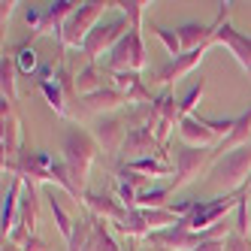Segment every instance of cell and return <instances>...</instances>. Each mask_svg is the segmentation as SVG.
Wrapping results in <instances>:
<instances>
[{
  "label": "cell",
  "mask_w": 251,
  "mask_h": 251,
  "mask_svg": "<svg viewBox=\"0 0 251 251\" xmlns=\"http://www.w3.org/2000/svg\"><path fill=\"white\" fill-rule=\"evenodd\" d=\"M182 136L191 139V142H209V139H212V130H206L203 121H191V118H185V121H182Z\"/></svg>",
  "instance_id": "obj_8"
},
{
  "label": "cell",
  "mask_w": 251,
  "mask_h": 251,
  "mask_svg": "<svg viewBox=\"0 0 251 251\" xmlns=\"http://www.w3.org/2000/svg\"><path fill=\"white\" fill-rule=\"evenodd\" d=\"M3 91H6L9 97L15 94V91H12V64H9L6 58H3Z\"/></svg>",
  "instance_id": "obj_19"
},
{
  "label": "cell",
  "mask_w": 251,
  "mask_h": 251,
  "mask_svg": "<svg viewBox=\"0 0 251 251\" xmlns=\"http://www.w3.org/2000/svg\"><path fill=\"white\" fill-rule=\"evenodd\" d=\"M91 206L97 209V212H106V215H121V209L118 206H112L106 197H91Z\"/></svg>",
  "instance_id": "obj_15"
},
{
  "label": "cell",
  "mask_w": 251,
  "mask_h": 251,
  "mask_svg": "<svg viewBox=\"0 0 251 251\" xmlns=\"http://www.w3.org/2000/svg\"><path fill=\"white\" fill-rule=\"evenodd\" d=\"M97 15V3H85V9L82 12H73V19H70V25H67V30H64V43H79V37L85 33V25L91 22Z\"/></svg>",
  "instance_id": "obj_5"
},
{
  "label": "cell",
  "mask_w": 251,
  "mask_h": 251,
  "mask_svg": "<svg viewBox=\"0 0 251 251\" xmlns=\"http://www.w3.org/2000/svg\"><path fill=\"white\" fill-rule=\"evenodd\" d=\"M115 136H118V124H106V142H115Z\"/></svg>",
  "instance_id": "obj_22"
},
{
  "label": "cell",
  "mask_w": 251,
  "mask_h": 251,
  "mask_svg": "<svg viewBox=\"0 0 251 251\" xmlns=\"http://www.w3.org/2000/svg\"><path fill=\"white\" fill-rule=\"evenodd\" d=\"M233 206V200L230 197H224V200H215V203H197V209H194V215L188 218V227H206V224H212L215 218H218L221 212H227Z\"/></svg>",
  "instance_id": "obj_3"
},
{
  "label": "cell",
  "mask_w": 251,
  "mask_h": 251,
  "mask_svg": "<svg viewBox=\"0 0 251 251\" xmlns=\"http://www.w3.org/2000/svg\"><path fill=\"white\" fill-rule=\"evenodd\" d=\"M51 212H55V218H58V227H61V233L64 236H73V230H70V221H67V215H64V209L51 200Z\"/></svg>",
  "instance_id": "obj_17"
},
{
  "label": "cell",
  "mask_w": 251,
  "mask_h": 251,
  "mask_svg": "<svg viewBox=\"0 0 251 251\" xmlns=\"http://www.w3.org/2000/svg\"><path fill=\"white\" fill-rule=\"evenodd\" d=\"M167 191H149V194H142L139 197V203H146V206H151V203H160V197H164Z\"/></svg>",
  "instance_id": "obj_21"
},
{
  "label": "cell",
  "mask_w": 251,
  "mask_h": 251,
  "mask_svg": "<svg viewBox=\"0 0 251 251\" xmlns=\"http://www.w3.org/2000/svg\"><path fill=\"white\" fill-rule=\"evenodd\" d=\"M12 200H15V185L9 188V194H6V203H3V230L12 224Z\"/></svg>",
  "instance_id": "obj_18"
},
{
  "label": "cell",
  "mask_w": 251,
  "mask_h": 251,
  "mask_svg": "<svg viewBox=\"0 0 251 251\" xmlns=\"http://www.w3.org/2000/svg\"><path fill=\"white\" fill-rule=\"evenodd\" d=\"M33 64H37V58H33V49H22V70H25V73H30Z\"/></svg>",
  "instance_id": "obj_20"
},
{
  "label": "cell",
  "mask_w": 251,
  "mask_h": 251,
  "mask_svg": "<svg viewBox=\"0 0 251 251\" xmlns=\"http://www.w3.org/2000/svg\"><path fill=\"white\" fill-rule=\"evenodd\" d=\"M233 127H236V130H233V133H230V139H227L230 146H233V142H242V139L251 133V109H248V112H245L236 124H233Z\"/></svg>",
  "instance_id": "obj_11"
},
{
  "label": "cell",
  "mask_w": 251,
  "mask_h": 251,
  "mask_svg": "<svg viewBox=\"0 0 251 251\" xmlns=\"http://www.w3.org/2000/svg\"><path fill=\"white\" fill-rule=\"evenodd\" d=\"M200 55H203V46H200V49H191V55H185L182 61H173V64H170L160 76H164V79H173V76H178V73H185V70H188L197 58H200Z\"/></svg>",
  "instance_id": "obj_9"
},
{
  "label": "cell",
  "mask_w": 251,
  "mask_h": 251,
  "mask_svg": "<svg viewBox=\"0 0 251 251\" xmlns=\"http://www.w3.org/2000/svg\"><path fill=\"white\" fill-rule=\"evenodd\" d=\"M200 160H203V151L200 149H188V151L178 154V178H176V182H185V178L191 176V170L200 167Z\"/></svg>",
  "instance_id": "obj_7"
},
{
  "label": "cell",
  "mask_w": 251,
  "mask_h": 251,
  "mask_svg": "<svg viewBox=\"0 0 251 251\" xmlns=\"http://www.w3.org/2000/svg\"><path fill=\"white\" fill-rule=\"evenodd\" d=\"M218 40H221V43H227L233 51H236V58H239V64H242V67H248V70H251V43H248L245 37H239V33L233 30V27H227V25H224V30H218Z\"/></svg>",
  "instance_id": "obj_6"
},
{
  "label": "cell",
  "mask_w": 251,
  "mask_h": 251,
  "mask_svg": "<svg viewBox=\"0 0 251 251\" xmlns=\"http://www.w3.org/2000/svg\"><path fill=\"white\" fill-rule=\"evenodd\" d=\"M130 167L133 170H142V173H157V176H167L170 173L167 164H157V160H151V157H139V160H133Z\"/></svg>",
  "instance_id": "obj_12"
},
{
  "label": "cell",
  "mask_w": 251,
  "mask_h": 251,
  "mask_svg": "<svg viewBox=\"0 0 251 251\" xmlns=\"http://www.w3.org/2000/svg\"><path fill=\"white\" fill-rule=\"evenodd\" d=\"M206 37H209V27H197V25H188V27H182V33H178L182 46H194L197 40H206Z\"/></svg>",
  "instance_id": "obj_10"
},
{
  "label": "cell",
  "mask_w": 251,
  "mask_h": 251,
  "mask_svg": "<svg viewBox=\"0 0 251 251\" xmlns=\"http://www.w3.org/2000/svg\"><path fill=\"white\" fill-rule=\"evenodd\" d=\"M200 94H203V82L191 88V94H188V97L182 100V106H178V112H182V115H185V112H191V106L197 103V97H200Z\"/></svg>",
  "instance_id": "obj_16"
},
{
  "label": "cell",
  "mask_w": 251,
  "mask_h": 251,
  "mask_svg": "<svg viewBox=\"0 0 251 251\" xmlns=\"http://www.w3.org/2000/svg\"><path fill=\"white\" fill-rule=\"evenodd\" d=\"M248 167H251V149L233 151V154H227L221 164H218L215 178H218V182H224V185H233V182H239V178L248 173Z\"/></svg>",
  "instance_id": "obj_2"
},
{
  "label": "cell",
  "mask_w": 251,
  "mask_h": 251,
  "mask_svg": "<svg viewBox=\"0 0 251 251\" xmlns=\"http://www.w3.org/2000/svg\"><path fill=\"white\" fill-rule=\"evenodd\" d=\"M154 33H157V37H160V40L167 43V49L173 51V55H178V51H182V40H178L176 33H170L167 27H154Z\"/></svg>",
  "instance_id": "obj_13"
},
{
  "label": "cell",
  "mask_w": 251,
  "mask_h": 251,
  "mask_svg": "<svg viewBox=\"0 0 251 251\" xmlns=\"http://www.w3.org/2000/svg\"><path fill=\"white\" fill-rule=\"evenodd\" d=\"M67 160H70V173L82 182L88 160H91V139L82 136V133H70L67 136Z\"/></svg>",
  "instance_id": "obj_1"
},
{
  "label": "cell",
  "mask_w": 251,
  "mask_h": 251,
  "mask_svg": "<svg viewBox=\"0 0 251 251\" xmlns=\"http://www.w3.org/2000/svg\"><path fill=\"white\" fill-rule=\"evenodd\" d=\"M121 30H124V25H121V22L106 25V27H97V30L88 33V40L82 43V49L88 51V55H97V49H100V46H109L112 40H118V37H121Z\"/></svg>",
  "instance_id": "obj_4"
},
{
  "label": "cell",
  "mask_w": 251,
  "mask_h": 251,
  "mask_svg": "<svg viewBox=\"0 0 251 251\" xmlns=\"http://www.w3.org/2000/svg\"><path fill=\"white\" fill-rule=\"evenodd\" d=\"M40 88L46 91V97L51 100V106H55L58 112H64V103H61V91H58V88H55V85H49V82H40Z\"/></svg>",
  "instance_id": "obj_14"
}]
</instances>
